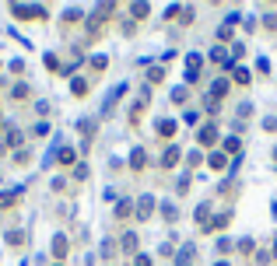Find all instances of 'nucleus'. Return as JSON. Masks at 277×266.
<instances>
[{
	"label": "nucleus",
	"mask_w": 277,
	"mask_h": 266,
	"mask_svg": "<svg viewBox=\"0 0 277 266\" xmlns=\"http://www.w3.org/2000/svg\"><path fill=\"white\" fill-rule=\"evenodd\" d=\"M176 193H190V172H186V175L176 182Z\"/></svg>",
	"instance_id": "nucleus-23"
},
{
	"label": "nucleus",
	"mask_w": 277,
	"mask_h": 266,
	"mask_svg": "<svg viewBox=\"0 0 277 266\" xmlns=\"http://www.w3.org/2000/svg\"><path fill=\"white\" fill-rule=\"evenodd\" d=\"M217 39L228 42V39H232V25H221V28H217Z\"/></svg>",
	"instance_id": "nucleus-26"
},
{
	"label": "nucleus",
	"mask_w": 277,
	"mask_h": 266,
	"mask_svg": "<svg viewBox=\"0 0 277 266\" xmlns=\"http://www.w3.org/2000/svg\"><path fill=\"white\" fill-rule=\"evenodd\" d=\"M57 161H60V165H74V161H77V151H70V147H64V151L57 154Z\"/></svg>",
	"instance_id": "nucleus-15"
},
{
	"label": "nucleus",
	"mask_w": 277,
	"mask_h": 266,
	"mask_svg": "<svg viewBox=\"0 0 277 266\" xmlns=\"http://www.w3.org/2000/svg\"><path fill=\"white\" fill-rule=\"evenodd\" d=\"M270 259H277V245H274V252H270Z\"/></svg>",
	"instance_id": "nucleus-35"
},
{
	"label": "nucleus",
	"mask_w": 277,
	"mask_h": 266,
	"mask_svg": "<svg viewBox=\"0 0 277 266\" xmlns=\"http://www.w3.org/2000/svg\"><path fill=\"white\" fill-rule=\"evenodd\" d=\"M179 133V126H176V119H158V137H165V140H172Z\"/></svg>",
	"instance_id": "nucleus-5"
},
{
	"label": "nucleus",
	"mask_w": 277,
	"mask_h": 266,
	"mask_svg": "<svg viewBox=\"0 0 277 266\" xmlns=\"http://www.w3.org/2000/svg\"><path fill=\"white\" fill-rule=\"evenodd\" d=\"M274 158H277V151H274Z\"/></svg>",
	"instance_id": "nucleus-37"
},
{
	"label": "nucleus",
	"mask_w": 277,
	"mask_h": 266,
	"mask_svg": "<svg viewBox=\"0 0 277 266\" xmlns=\"http://www.w3.org/2000/svg\"><path fill=\"white\" fill-rule=\"evenodd\" d=\"M130 210H134V203H130V200H120V207H116V217H130Z\"/></svg>",
	"instance_id": "nucleus-20"
},
{
	"label": "nucleus",
	"mask_w": 277,
	"mask_h": 266,
	"mask_svg": "<svg viewBox=\"0 0 277 266\" xmlns=\"http://www.w3.org/2000/svg\"><path fill=\"white\" fill-rule=\"evenodd\" d=\"M200 144H204V147H214V144H217V126H214V123H207V126L200 130Z\"/></svg>",
	"instance_id": "nucleus-7"
},
{
	"label": "nucleus",
	"mask_w": 277,
	"mask_h": 266,
	"mask_svg": "<svg viewBox=\"0 0 277 266\" xmlns=\"http://www.w3.org/2000/svg\"><path fill=\"white\" fill-rule=\"evenodd\" d=\"M57 266H64V263H57Z\"/></svg>",
	"instance_id": "nucleus-36"
},
{
	"label": "nucleus",
	"mask_w": 277,
	"mask_h": 266,
	"mask_svg": "<svg viewBox=\"0 0 277 266\" xmlns=\"http://www.w3.org/2000/svg\"><path fill=\"white\" fill-rule=\"evenodd\" d=\"M7 242H11V245H21V242H25V235H21V231H11V235H7Z\"/></svg>",
	"instance_id": "nucleus-30"
},
{
	"label": "nucleus",
	"mask_w": 277,
	"mask_h": 266,
	"mask_svg": "<svg viewBox=\"0 0 277 266\" xmlns=\"http://www.w3.org/2000/svg\"><path fill=\"white\" fill-rule=\"evenodd\" d=\"M147 11H151L147 4H130V14H134V18H147Z\"/></svg>",
	"instance_id": "nucleus-22"
},
{
	"label": "nucleus",
	"mask_w": 277,
	"mask_h": 266,
	"mask_svg": "<svg viewBox=\"0 0 277 266\" xmlns=\"http://www.w3.org/2000/svg\"><path fill=\"white\" fill-rule=\"evenodd\" d=\"M200 63H204V60H200L197 53H190V56H186V81H190V84H197V81H200Z\"/></svg>",
	"instance_id": "nucleus-2"
},
{
	"label": "nucleus",
	"mask_w": 277,
	"mask_h": 266,
	"mask_svg": "<svg viewBox=\"0 0 277 266\" xmlns=\"http://www.w3.org/2000/svg\"><path fill=\"white\" fill-rule=\"evenodd\" d=\"M207 165L214 168V172H225V168H232V161H228V154H225V151H210V154H207Z\"/></svg>",
	"instance_id": "nucleus-3"
},
{
	"label": "nucleus",
	"mask_w": 277,
	"mask_h": 266,
	"mask_svg": "<svg viewBox=\"0 0 277 266\" xmlns=\"http://www.w3.org/2000/svg\"><path fill=\"white\" fill-rule=\"evenodd\" d=\"M242 151V140L239 137H225V154H239Z\"/></svg>",
	"instance_id": "nucleus-13"
},
{
	"label": "nucleus",
	"mask_w": 277,
	"mask_h": 266,
	"mask_svg": "<svg viewBox=\"0 0 277 266\" xmlns=\"http://www.w3.org/2000/svg\"><path fill=\"white\" fill-rule=\"evenodd\" d=\"M263 126H267V130H277V119H274V116H270V119H267Z\"/></svg>",
	"instance_id": "nucleus-33"
},
{
	"label": "nucleus",
	"mask_w": 277,
	"mask_h": 266,
	"mask_svg": "<svg viewBox=\"0 0 277 266\" xmlns=\"http://www.w3.org/2000/svg\"><path fill=\"white\" fill-rule=\"evenodd\" d=\"M161 77H165V66H151V70H147V81H151V84H158Z\"/></svg>",
	"instance_id": "nucleus-17"
},
{
	"label": "nucleus",
	"mask_w": 277,
	"mask_h": 266,
	"mask_svg": "<svg viewBox=\"0 0 277 266\" xmlns=\"http://www.w3.org/2000/svg\"><path fill=\"white\" fill-rule=\"evenodd\" d=\"M232 221V214H217V217H207V224H204V231H217V228H225Z\"/></svg>",
	"instance_id": "nucleus-8"
},
{
	"label": "nucleus",
	"mask_w": 277,
	"mask_h": 266,
	"mask_svg": "<svg viewBox=\"0 0 277 266\" xmlns=\"http://www.w3.org/2000/svg\"><path fill=\"white\" fill-rule=\"evenodd\" d=\"M137 249H140V238L134 235V231H127V235H123V252H130V256H134Z\"/></svg>",
	"instance_id": "nucleus-10"
},
{
	"label": "nucleus",
	"mask_w": 277,
	"mask_h": 266,
	"mask_svg": "<svg viewBox=\"0 0 277 266\" xmlns=\"http://www.w3.org/2000/svg\"><path fill=\"white\" fill-rule=\"evenodd\" d=\"M70 91H74V95H88V81H81V77H74V84H70Z\"/></svg>",
	"instance_id": "nucleus-19"
},
{
	"label": "nucleus",
	"mask_w": 277,
	"mask_h": 266,
	"mask_svg": "<svg viewBox=\"0 0 277 266\" xmlns=\"http://www.w3.org/2000/svg\"><path fill=\"white\" fill-rule=\"evenodd\" d=\"M134 266H151V256H140V252H137V259H134Z\"/></svg>",
	"instance_id": "nucleus-31"
},
{
	"label": "nucleus",
	"mask_w": 277,
	"mask_h": 266,
	"mask_svg": "<svg viewBox=\"0 0 277 266\" xmlns=\"http://www.w3.org/2000/svg\"><path fill=\"white\" fill-rule=\"evenodd\" d=\"M179 158H183L179 147H165V154H161L158 161H161V168H172V165H179Z\"/></svg>",
	"instance_id": "nucleus-6"
},
{
	"label": "nucleus",
	"mask_w": 277,
	"mask_h": 266,
	"mask_svg": "<svg viewBox=\"0 0 277 266\" xmlns=\"http://www.w3.org/2000/svg\"><path fill=\"white\" fill-rule=\"evenodd\" d=\"M144 161H147V158H144V147H134V154H130V165H134V172H140V168H144Z\"/></svg>",
	"instance_id": "nucleus-14"
},
{
	"label": "nucleus",
	"mask_w": 277,
	"mask_h": 266,
	"mask_svg": "<svg viewBox=\"0 0 277 266\" xmlns=\"http://www.w3.org/2000/svg\"><path fill=\"white\" fill-rule=\"evenodd\" d=\"M91 66H95V70H105L109 60H105V56H91Z\"/></svg>",
	"instance_id": "nucleus-28"
},
{
	"label": "nucleus",
	"mask_w": 277,
	"mask_h": 266,
	"mask_svg": "<svg viewBox=\"0 0 277 266\" xmlns=\"http://www.w3.org/2000/svg\"><path fill=\"white\" fill-rule=\"evenodd\" d=\"M161 214H165V221H176L179 214H176V207L172 203H161Z\"/></svg>",
	"instance_id": "nucleus-24"
},
{
	"label": "nucleus",
	"mask_w": 277,
	"mask_h": 266,
	"mask_svg": "<svg viewBox=\"0 0 277 266\" xmlns=\"http://www.w3.org/2000/svg\"><path fill=\"white\" fill-rule=\"evenodd\" d=\"M21 196V189H14V193H0V207H11V203H18Z\"/></svg>",
	"instance_id": "nucleus-16"
},
{
	"label": "nucleus",
	"mask_w": 277,
	"mask_h": 266,
	"mask_svg": "<svg viewBox=\"0 0 277 266\" xmlns=\"http://www.w3.org/2000/svg\"><path fill=\"white\" fill-rule=\"evenodd\" d=\"M232 77H235L239 84H249V70H246V66H235V70H232Z\"/></svg>",
	"instance_id": "nucleus-18"
},
{
	"label": "nucleus",
	"mask_w": 277,
	"mask_h": 266,
	"mask_svg": "<svg viewBox=\"0 0 277 266\" xmlns=\"http://www.w3.org/2000/svg\"><path fill=\"white\" fill-rule=\"evenodd\" d=\"M200 158H204L200 151H190V158H186V161H190V168H197V165H200Z\"/></svg>",
	"instance_id": "nucleus-29"
},
{
	"label": "nucleus",
	"mask_w": 277,
	"mask_h": 266,
	"mask_svg": "<svg viewBox=\"0 0 277 266\" xmlns=\"http://www.w3.org/2000/svg\"><path fill=\"white\" fill-rule=\"evenodd\" d=\"M214 266H232V263H228V259H217V263H214Z\"/></svg>",
	"instance_id": "nucleus-34"
},
{
	"label": "nucleus",
	"mask_w": 277,
	"mask_h": 266,
	"mask_svg": "<svg viewBox=\"0 0 277 266\" xmlns=\"http://www.w3.org/2000/svg\"><path fill=\"white\" fill-rule=\"evenodd\" d=\"M53 256H57V259H64V256H67V238H64V235H57V238H53Z\"/></svg>",
	"instance_id": "nucleus-12"
},
{
	"label": "nucleus",
	"mask_w": 277,
	"mask_h": 266,
	"mask_svg": "<svg viewBox=\"0 0 277 266\" xmlns=\"http://www.w3.org/2000/svg\"><path fill=\"white\" fill-rule=\"evenodd\" d=\"M225 95H228V81H225V77H217V81L210 84V98H225Z\"/></svg>",
	"instance_id": "nucleus-11"
},
{
	"label": "nucleus",
	"mask_w": 277,
	"mask_h": 266,
	"mask_svg": "<svg viewBox=\"0 0 277 266\" xmlns=\"http://www.w3.org/2000/svg\"><path fill=\"white\" fill-rule=\"evenodd\" d=\"M190 263H193V245L186 242V245L176 252V266H190Z\"/></svg>",
	"instance_id": "nucleus-9"
},
{
	"label": "nucleus",
	"mask_w": 277,
	"mask_h": 266,
	"mask_svg": "<svg viewBox=\"0 0 277 266\" xmlns=\"http://www.w3.org/2000/svg\"><path fill=\"white\" fill-rule=\"evenodd\" d=\"M214 245H217V252H228V249H232V245H235V242H232V238H217V242H214Z\"/></svg>",
	"instance_id": "nucleus-27"
},
{
	"label": "nucleus",
	"mask_w": 277,
	"mask_h": 266,
	"mask_svg": "<svg viewBox=\"0 0 277 266\" xmlns=\"http://www.w3.org/2000/svg\"><path fill=\"white\" fill-rule=\"evenodd\" d=\"M263 25H267V28H277V14H270V18H263Z\"/></svg>",
	"instance_id": "nucleus-32"
},
{
	"label": "nucleus",
	"mask_w": 277,
	"mask_h": 266,
	"mask_svg": "<svg viewBox=\"0 0 277 266\" xmlns=\"http://www.w3.org/2000/svg\"><path fill=\"white\" fill-rule=\"evenodd\" d=\"M18 18H25V21H39V18H46V7H28V4H14L11 7Z\"/></svg>",
	"instance_id": "nucleus-1"
},
{
	"label": "nucleus",
	"mask_w": 277,
	"mask_h": 266,
	"mask_svg": "<svg viewBox=\"0 0 277 266\" xmlns=\"http://www.w3.org/2000/svg\"><path fill=\"white\" fill-rule=\"evenodd\" d=\"M154 207H158V203H154V196H140L137 200V217H140V221H147V217L154 214Z\"/></svg>",
	"instance_id": "nucleus-4"
},
{
	"label": "nucleus",
	"mask_w": 277,
	"mask_h": 266,
	"mask_svg": "<svg viewBox=\"0 0 277 266\" xmlns=\"http://www.w3.org/2000/svg\"><path fill=\"white\" fill-rule=\"evenodd\" d=\"M239 252L249 256V252H253V238H239Z\"/></svg>",
	"instance_id": "nucleus-25"
},
{
	"label": "nucleus",
	"mask_w": 277,
	"mask_h": 266,
	"mask_svg": "<svg viewBox=\"0 0 277 266\" xmlns=\"http://www.w3.org/2000/svg\"><path fill=\"white\" fill-rule=\"evenodd\" d=\"M207 214H210V207L207 203H200V207H197V224H200V228L207 224Z\"/></svg>",
	"instance_id": "nucleus-21"
}]
</instances>
